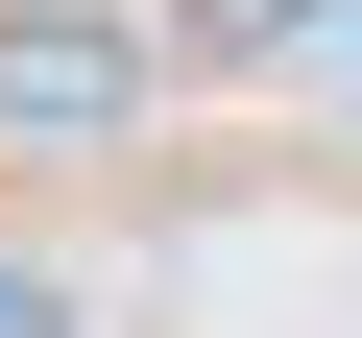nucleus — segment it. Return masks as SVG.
I'll list each match as a JSON object with an SVG mask.
<instances>
[{
  "label": "nucleus",
  "mask_w": 362,
  "mask_h": 338,
  "mask_svg": "<svg viewBox=\"0 0 362 338\" xmlns=\"http://www.w3.org/2000/svg\"><path fill=\"white\" fill-rule=\"evenodd\" d=\"M145 25H97V0H0V121H25V145H121L145 121Z\"/></svg>",
  "instance_id": "f257e3e1"
},
{
  "label": "nucleus",
  "mask_w": 362,
  "mask_h": 338,
  "mask_svg": "<svg viewBox=\"0 0 362 338\" xmlns=\"http://www.w3.org/2000/svg\"><path fill=\"white\" fill-rule=\"evenodd\" d=\"M314 25V0H169V49H194V73H242V49H290Z\"/></svg>",
  "instance_id": "f03ea898"
},
{
  "label": "nucleus",
  "mask_w": 362,
  "mask_h": 338,
  "mask_svg": "<svg viewBox=\"0 0 362 338\" xmlns=\"http://www.w3.org/2000/svg\"><path fill=\"white\" fill-rule=\"evenodd\" d=\"M0 338H73V290H49V266H0Z\"/></svg>",
  "instance_id": "7ed1b4c3"
}]
</instances>
